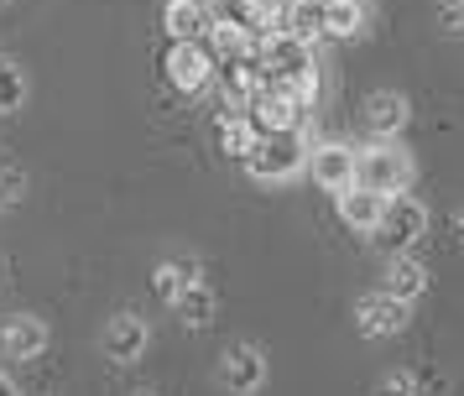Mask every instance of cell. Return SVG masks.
Wrapping results in <instances>:
<instances>
[{"instance_id": "obj_1", "label": "cell", "mask_w": 464, "mask_h": 396, "mask_svg": "<svg viewBox=\"0 0 464 396\" xmlns=\"http://www.w3.org/2000/svg\"><path fill=\"white\" fill-rule=\"evenodd\" d=\"M256 63H261V83H276L314 110L318 100V63L314 42H297L293 32H266L256 37Z\"/></svg>"}, {"instance_id": "obj_2", "label": "cell", "mask_w": 464, "mask_h": 396, "mask_svg": "<svg viewBox=\"0 0 464 396\" xmlns=\"http://www.w3.org/2000/svg\"><path fill=\"white\" fill-rule=\"evenodd\" d=\"M246 167V178L251 183H293L297 172L308 167V141H303V130H266V136H256V146L240 157Z\"/></svg>"}, {"instance_id": "obj_3", "label": "cell", "mask_w": 464, "mask_h": 396, "mask_svg": "<svg viewBox=\"0 0 464 396\" xmlns=\"http://www.w3.org/2000/svg\"><path fill=\"white\" fill-rule=\"evenodd\" d=\"M412 157L401 151L397 141H376L371 136V146L365 151H355V183L360 188H371V193H407V183H412Z\"/></svg>"}, {"instance_id": "obj_4", "label": "cell", "mask_w": 464, "mask_h": 396, "mask_svg": "<svg viewBox=\"0 0 464 396\" xmlns=\"http://www.w3.org/2000/svg\"><path fill=\"white\" fill-rule=\"evenodd\" d=\"M214 53L204 37H188V42H168V58H162V73L178 94H204L214 83Z\"/></svg>"}, {"instance_id": "obj_5", "label": "cell", "mask_w": 464, "mask_h": 396, "mask_svg": "<svg viewBox=\"0 0 464 396\" xmlns=\"http://www.w3.org/2000/svg\"><path fill=\"white\" fill-rule=\"evenodd\" d=\"M350 318H355V333L360 339H392V333L407 329V318H412V303H401V297H392V292H360L355 308H350Z\"/></svg>"}, {"instance_id": "obj_6", "label": "cell", "mask_w": 464, "mask_h": 396, "mask_svg": "<svg viewBox=\"0 0 464 396\" xmlns=\"http://www.w3.org/2000/svg\"><path fill=\"white\" fill-rule=\"evenodd\" d=\"M246 115H251L256 136H266V130H303L308 104L297 100V94H287V89H276V83H261L246 100Z\"/></svg>"}, {"instance_id": "obj_7", "label": "cell", "mask_w": 464, "mask_h": 396, "mask_svg": "<svg viewBox=\"0 0 464 396\" xmlns=\"http://www.w3.org/2000/svg\"><path fill=\"white\" fill-rule=\"evenodd\" d=\"M376 235H381V246L386 250H412L422 235H428V208H422L418 198H407V193H392Z\"/></svg>"}, {"instance_id": "obj_8", "label": "cell", "mask_w": 464, "mask_h": 396, "mask_svg": "<svg viewBox=\"0 0 464 396\" xmlns=\"http://www.w3.org/2000/svg\"><path fill=\"white\" fill-rule=\"evenodd\" d=\"M151 344V329L141 313H115L105 329H100V354H105L110 365H136Z\"/></svg>"}, {"instance_id": "obj_9", "label": "cell", "mask_w": 464, "mask_h": 396, "mask_svg": "<svg viewBox=\"0 0 464 396\" xmlns=\"http://www.w3.org/2000/svg\"><path fill=\"white\" fill-rule=\"evenodd\" d=\"M303 172H308L324 193H344V188L355 183V146H344V141L308 146V167H303Z\"/></svg>"}, {"instance_id": "obj_10", "label": "cell", "mask_w": 464, "mask_h": 396, "mask_svg": "<svg viewBox=\"0 0 464 396\" xmlns=\"http://www.w3.org/2000/svg\"><path fill=\"white\" fill-rule=\"evenodd\" d=\"M219 386L230 396H256L266 386V354L256 344H230L219 354Z\"/></svg>"}, {"instance_id": "obj_11", "label": "cell", "mask_w": 464, "mask_h": 396, "mask_svg": "<svg viewBox=\"0 0 464 396\" xmlns=\"http://www.w3.org/2000/svg\"><path fill=\"white\" fill-rule=\"evenodd\" d=\"M407 121H412V104H407V94H397V89H376V94H365L360 125H365L376 141H397L401 130H407Z\"/></svg>"}, {"instance_id": "obj_12", "label": "cell", "mask_w": 464, "mask_h": 396, "mask_svg": "<svg viewBox=\"0 0 464 396\" xmlns=\"http://www.w3.org/2000/svg\"><path fill=\"white\" fill-rule=\"evenodd\" d=\"M47 350V318L37 313H11L0 324V354L5 360H37Z\"/></svg>"}, {"instance_id": "obj_13", "label": "cell", "mask_w": 464, "mask_h": 396, "mask_svg": "<svg viewBox=\"0 0 464 396\" xmlns=\"http://www.w3.org/2000/svg\"><path fill=\"white\" fill-rule=\"evenodd\" d=\"M381 292H392L401 303H418L422 292H428V266H422V256L412 250H392V261L381 271Z\"/></svg>"}, {"instance_id": "obj_14", "label": "cell", "mask_w": 464, "mask_h": 396, "mask_svg": "<svg viewBox=\"0 0 464 396\" xmlns=\"http://www.w3.org/2000/svg\"><path fill=\"white\" fill-rule=\"evenodd\" d=\"M204 42H209L214 63H235V58H251L256 53V32L240 16H214L209 32H204Z\"/></svg>"}, {"instance_id": "obj_15", "label": "cell", "mask_w": 464, "mask_h": 396, "mask_svg": "<svg viewBox=\"0 0 464 396\" xmlns=\"http://www.w3.org/2000/svg\"><path fill=\"white\" fill-rule=\"evenodd\" d=\"M339 198V219L355 229V235H376L381 214H386V193H371V188L350 183L344 193H334Z\"/></svg>"}, {"instance_id": "obj_16", "label": "cell", "mask_w": 464, "mask_h": 396, "mask_svg": "<svg viewBox=\"0 0 464 396\" xmlns=\"http://www.w3.org/2000/svg\"><path fill=\"white\" fill-rule=\"evenodd\" d=\"M209 0H168L162 5V26H168V42H188V37H204L209 32Z\"/></svg>"}, {"instance_id": "obj_17", "label": "cell", "mask_w": 464, "mask_h": 396, "mask_svg": "<svg viewBox=\"0 0 464 396\" xmlns=\"http://www.w3.org/2000/svg\"><path fill=\"white\" fill-rule=\"evenodd\" d=\"M371 26V0H324V37L350 42Z\"/></svg>"}, {"instance_id": "obj_18", "label": "cell", "mask_w": 464, "mask_h": 396, "mask_svg": "<svg viewBox=\"0 0 464 396\" xmlns=\"http://www.w3.org/2000/svg\"><path fill=\"white\" fill-rule=\"evenodd\" d=\"M168 308H172V318H178L183 329H204V324H214V308H219V297H214V287L204 282V276H198L193 287H183L178 297H172Z\"/></svg>"}, {"instance_id": "obj_19", "label": "cell", "mask_w": 464, "mask_h": 396, "mask_svg": "<svg viewBox=\"0 0 464 396\" xmlns=\"http://www.w3.org/2000/svg\"><path fill=\"white\" fill-rule=\"evenodd\" d=\"M204 276V261L198 256H172V261H157V271H151V287H157V297L162 303H172L183 287H193Z\"/></svg>"}, {"instance_id": "obj_20", "label": "cell", "mask_w": 464, "mask_h": 396, "mask_svg": "<svg viewBox=\"0 0 464 396\" xmlns=\"http://www.w3.org/2000/svg\"><path fill=\"white\" fill-rule=\"evenodd\" d=\"M282 32H293L297 42H318L324 37V0H287Z\"/></svg>"}, {"instance_id": "obj_21", "label": "cell", "mask_w": 464, "mask_h": 396, "mask_svg": "<svg viewBox=\"0 0 464 396\" xmlns=\"http://www.w3.org/2000/svg\"><path fill=\"white\" fill-rule=\"evenodd\" d=\"M32 100V79L16 58H0V115H16Z\"/></svg>"}, {"instance_id": "obj_22", "label": "cell", "mask_w": 464, "mask_h": 396, "mask_svg": "<svg viewBox=\"0 0 464 396\" xmlns=\"http://www.w3.org/2000/svg\"><path fill=\"white\" fill-rule=\"evenodd\" d=\"M235 16L251 26L256 37L266 32H282V16H287V0H235Z\"/></svg>"}, {"instance_id": "obj_23", "label": "cell", "mask_w": 464, "mask_h": 396, "mask_svg": "<svg viewBox=\"0 0 464 396\" xmlns=\"http://www.w3.org/2000/svg\"><path fill=\"white\" fill-rule=\"evenodd\" d=\"M214 141L225 146L230 157H246V151L256 146V125H251V115H240V110H235V115H219V125H214Z\"/></svg>"}, {"instance_id": "obj_24", "label": "cell", "mask_w": 464, "mask_h": 396, "mask_svg": "<svg viewBox=\"0 0 464 396\" xmlns=\"http://www.w3.org/2000/svg\"><path fill=\"white\" fill-rule=\"evenodd\" d=\"M26 193V167H16V162H0V214L16 204Z\"/></svg>"}, {"instance_id": "obj_25", "label": "cell", "mask_w": 464, "mask_h": 396, "mask_svg": "<svg viewBox=\"0 0 464 396\" xmlns=\"http://www.w3.org/2000/svg\"><path fill=\"white\" fill-rule=\"evenodd\" d=\"M376 396H418V375L412 371H392L376 381Z\"/></svg>"}, {"instance_id": "obj_26", "label": "cell", "mask_w": 464, "mask_h": 396, "mask_svg": "<svg viewBox=\"0 0 464 396\" xmlns=\"http://www.w3.org/2000/svg\"><path fill=\"white\" fill-rule=\"evenodd\" d=\"M433 11L449 32H464V0H433Z\"/></svg>"}, {"instance_id": "obj_27", "label": "cell", "mask_w": 464, "mask_h": 396, "mask_svg": "<svg viewBox=\"0 0 464 396\" xmlns=\"http://www.w3.org/2000/svg\"><path fill=\"white\" fill-rule=\"evenodd\" d=\"M449 235H454V240H459V246H464V204L454 208V214H449Z\"/></svg>"}, {"instance_id": "obj_28", "label": "cell", "mask_w": 464, "mask_h": 396, "mask_svg": "<svg viewBox=\"0 0 464 396\" xmlns=\"http://www.w3.org/2000/svg\"><path fill=\"white\" fill-rule=\"evenodd\" d=\"M0 396H16V386H11V381H0Z\"/></svg>"}, {"instance_id": "obj_29", "label": "cell", "mask_w": 464, "mask_h": 396, "mask_svg": "<svg viewBox=\"0 0 464 396\" xmlns=\"http://www.w3.org/2000/svg\"><path fill=\"white\" fill-rule=\"evenodd\" d=\"M130 396H157V391H151V386H141V391H130Z\"/></svg>"}]
</instances>
